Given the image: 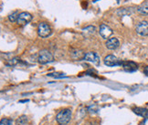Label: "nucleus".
I'll return each instance as SVG.
<instances>
[{"label":"nucleus","instance_id":"f257e3e1","mask_svg":"<svg viewBox=\"0 0 148 125\" xmlns=\"http://www.w3.org/2000/svg\"><path fill=\"white\" fill-rule=\"evenodd\" d=\"M71 111L69 109H66L63 111H60L58 115L56 117V120L59 124L60 125H66L68 122L71 121Z\"/></svg>","mask_w":148,"mask_h":125},{"label":"nucleus","instance_id":"f03ea898","mask_svg":"<svg viewBox=\"0 0 148 125\" xmlns=\"http://www.w3.org/2000/svg\"><path fill=\"white\" fill-rule=\"evenodd\" d=\"M54 60V57L49 50L43 49L39 51L38 54V61L40 64H47L49 62H52Z\"/></svg>","mask_w":148,"mask_h":125},{"label":"nucleus","instance_id":"7ed1b4c3","mask_svg":"<svg viewBox=\"0 0 148 125\" xmlns=\"http://www.w3.org/2000/svg\"><path fill=\"white\" fill-rule=\"evenodd\" d=\"M38 34L41 38H48L51 34V28L47 23L41 22L38 27Z\"/></svg>","mask_w":148,"mask_h":125},{"label":"nucleus","instance_id":"20e7f679","mask_svg":"<svg viewBox=\"0 0 148 125\" xmlns=\"http://www.w3.org/2000/svg\"><path fill=\"white\" fill-rule=\"evenodd\" d=\"M123 61L118 59L115 56L113 55H108L104 58V64L106 66L112 67V66H117V65H122Z\"/></svg>","mask_w":148,"mask_h":125},{"label":"nucleus","instance_id":"39448f33","mask_svg":"<svg viewBox=\"0 0 148 125\" xmlns=\"http://www.w3.org/2000/svg\"><path fill=\"white\" fill-rule=\"evenodd\" d=\"M136 32L141 36H147L148 35V22L147 21H141L135 28Z\"/></svg>","mask_w":148,"mask_h":125},{"label":"nucleus","instance_id":"423d86ee","mask_svg":"<svg viewBox=\"0 0 148 125\" xmlns=\"http://www.w3.org/2000/svg\"><path fill=\"white\" fill-rule=\"evenodd\" d=\"M85 60L90 61V62H92L95 65H99L100 64V57L98 56L97 53L95 52H88L85 54L84 56V59Z\"/></svg>","mask_w":148,"mask_h":125},{"label":"nucleus","instance_id":"0eeeda50","mask_svg":"<svg viewBox=\"0 0 148 125\" xmlns=\"http://www.w3.org/2000/svg\"><path fill=\"white\" fill-rule=\"evenodd\" d=\"M31 19H32V16L29 13L22 12V13H20L18 18V23L19 25L23 26V25H26L27 23H29V22L31 21Z\"/></svg>","mask_w":148,"mask_h":125},{"label":"nucleus","instance_id":"6e6552de","mask_svg":"<svg viewBox=\"0 0 148 125\" xmlns=\"http://www.w3.org/2000/svg\"><path fill=\"white\" fill-rule=\"evenodd\" d=\"M122 66L123 68V70L127 72H134L135 70H137L138 69L137 64L133 61H123Z\"/></svg>","mask_w":148,"mask_h":125},{"label":"nucleus","instance_id":"1a4fd4ad","mask_svg":"<svg viewBox=\"0 0 148 125\" xmlns=\"http://www.w3.org/2000/svg\"><path fill=\"white\" fill-rule=\"evenodd\" d=\"M100 35L101 36V38H108L112 34V30L110 27H108L105 24H101L100 26Z\"/></svg>","mask_w":148,"mask_h":125},{"label":"nucleus","instance_id":"9d476101","mask_svg":"<svg viewBox=\"0 0 148 125\" xmlns=\"http://www.w3.org/2000/svg\"><path fill=\"white\" fill-rule=\"evenodd\" d=\"M105 45L109 49H116L119 47V45H120V42H119L116 38H112L108 39Z\"/></svg>","mask_w":148,"mask_h":125},{"label":"nucleus","instance_id":"9b49d317","mask_svg":"<svg viewBox=\"0 0 148 125\" xmlns=\"http://www.w3.org/2000/svg\"><path fill=\"white\" fill-rule=\"evenodd\" d=\"M94 33H95V27L92 26H89L87 27L83 28V30H82V34L85 37H90L93 35Z\"/></svg>","mask_w":148,"mask_h":125},{"label":"nucleus","instance_id":"f8f14e48","mask_svg":"<svg viewBox=\"0 0 148 125\" xmlns=\"http://www.w3.org/2000/svg\"><path fill=\"white\" fill-rule=\"evenodd\" d=\"M134 111L137 115L148 119V110L147 109H144V108H136V109L134 110Z\"/></svg>","mask_w":148,"mask_h":125},{"label":"nucleus","instance_id":"ddd939ff","mask_svg":"<svg viewBox=\"0 0 148 125\" xmlns=\"http://www.w3.org/2000/svg\"><path fill=\"white\" fill-rule=\"evenodd\" d=\"M137 10H138V12L141 13V14L148 15V1L140 5L138 7V8H137Z\"/></svg>","mask_w":148,"mask_h":125},{"label":"nucleus","instance_id":"4468645a","mask_svg":"<svg viewBox=\"0 0 148 125\" xmlns=\"http://www.w3.org/2000/svg\"><path fill=\"white\" fill-rule=\"evenodd\" d=\"M19 12L18 10H16V11H14V12L12 13V14H10L9 16H8V18H9V20L10 21H12V22H15V21H18V16H19Z\"/></svg>","mask_w":148,"mask_h":125},{"label":"nucleus","instance_id":"2eb2a0df","mask_svg":"<svg viewBox=\"0 0 148 125\" xmlns=\"http://www.w3.org/2000/svg\"><path fill=\"white\" fill-rule=\"evenodd\" d=\"M27 122V119L26 116H21L16 120V125H26Z\"/></svg>","mask_w":148,"mask_h":125},{"label":"nucleus","instance_id":"dca6fc26","mask_svg":"<svg viewBox=\"0 0 148 125\" xmlns=\"http://www.w3.org/2000/svg\"><path fill=\"white\" fill-rule=\"evenodd\" d=\"M0 125H12V121L9 119H2Z\"/></svg>","mask_w":148,"mask_h":125},{"label":"nucleus","instance_id":"f3484780","mask_svg":"<svg viewBox=\"0 0 148 125\" xmlns=\"http://www.w3.org/2000/svg\"><path fill=\"white\" fill-rule=\"evenodd\" d=\"M144 72H145V74L148 77V66H146L145 68V70H144Z\"/></svg>","mask_w":148,"mask_h":125}]
</instances>
